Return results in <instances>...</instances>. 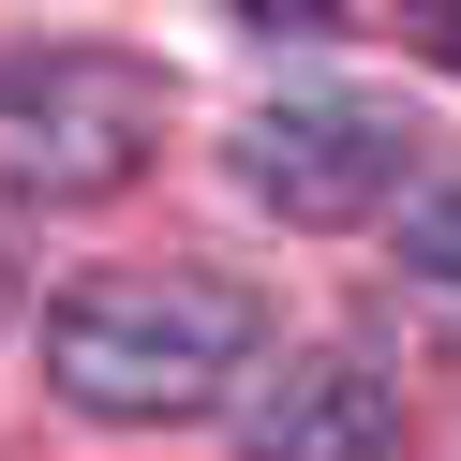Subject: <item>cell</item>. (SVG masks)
<instances>
[{
  "mask_svg": "<svg viewBox=\"0 0 461 461\" xmlns=\"http://www.w3.org/2000/svg\"><path fill=\"white\" fill-rule=\"evenodd\" d=\"M253 342H268V298L239 268H104L45 312V387L75 417L164 431V417H209L253 372Z\"/></svg>",
  "mask_w": 461,
  "mask_h": 461,
  "instance_id": "6da1fadb",
  "label": "cell"
},
{
  "mask_svg": "<svg viewBox=\"0 0 461 461\" xmlns=\"http://www.w3.org/2000/svg\"><path fill=\"white\" fill-rule=\"evenodd\" d=\"M164 149V75L120 45H31L0 60V194H45V209H104L134 194Z\"/></svg>",
  "mask_w": 461,
  "mask_h": 461,
  "instance_id": "7a4b0ae2",
  "label": "cell"
},
{
  "mask_svg": "<svg viewBox=\"0 0 461 461\" xmlns=\"http://www.w3.org/2000/svg\"><path fill=\"white\" fill-rule=\"evenodd\" d=\"M239 164H253V194H268L283 223H372L402 194V164H417V134H402L387 104L312 90V104H268V120L239 134Z\"/></svg>",
  "mask_w": 461,
  "mask_h": 461,
  "instance_id": "3957f363",
  "label": "cell"
},
{
  "mask_svg": "<svg viewBox=\"0 0 461 461\" xmlns=\"http://www.w3.org/2000/svg\"><path fill=\"white\" fill-rule=\"evenodd\" d=\"M239 461H402V387L372 357H342V342H312V357L283 372H239Z\"/></svg>",
  "mask_w": 461,
  "mask_h": 461,
  "instance_id": "277c9868",
  "label": "cell"
},
{
  "mask_svg": "<svg viewBox=\"0 0 461 461\" xmlns=\"http://www.w3.org/2000/svg\"><path fill=\"white\" fill-rule=\"evenodd\" d=\"M402 298H417L431 328L461 342V179H431V194H402Z\"/></svg>",
  "mask_w": 461,
  "mask_h": 461,
  "instance_id": "5b68a950",
  "label": "cell"
},
{
  "mask_svg": "<svg viewBox=\"0 0 461 461\" xmlns=\"http://www.w3.org/2000/svg\"><path fill=\"white\" fill-rule=\"evenodd\" d=\"M417 15H431V60L461 75V0H417Z\"/></svg>",
  "mask_w": 461,
  "mask_h": 461,
  "instance_id": "8992f818",
  "label": "cell"
},
{
  "mask_svg": "<svg viewBox=\"0 0 461 461\" xmlns=\"http://www.w3.org/2000/svg\"><path fill=\"white\" fill-rule=\"evenodd\" d=\"M253 15H298V31H328V0H253Z\"/></svg>",
  "mask_w": 461,
  "mask_h": 461,
  "instance_id": "52a82bcc",
  "label": "cell"
}]
</instances>
